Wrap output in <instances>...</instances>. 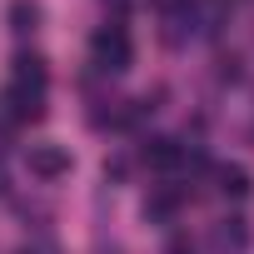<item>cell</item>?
I'll return each instance as SVG.
<instances>
[{
  "label": "cell",
  "mask_w": 254,
  "mask_h": 254,
  "mask_svg": "<svg viewBox=\"0 0 254 254\" xmlns=\"http://www.w3.org/2000/svg\"><path fill=\"white\" fill-rule=\"evenodd\" d=\"M90 60H95V70H105V75L130 70V60H135V45H130V35H125V25H120V20L95 30V40H90Z\"/></svg>",
  "instance_id": "cell-1"
},
{
  "label": "cell",
  "mask_w": 254,
  "mask_h": 254,
  "mask_svg": "<svg viewBox=\"0 0 254 254\" xmlns=\"http://www.w3.org/2000/svg\"><path fill=\"white\" fill-rule=\"evenodd\" d=\"M45 85H50V70L40 55H15L10 60V95H25V100H45Z\"/></svg>",
  "instance_id": "cell-2"
},
{
  "label": "cell",
  "mask_w": 254,
  "mask_h": 254,
  "mask_svg": "<svg viewBox=\"0 0 254 254\" xmlns=\"http://www.w3.org/2000/svg\"><path fill=\"white\" fill-rule=\"evenodd\" d=\"M70 165H75V160H70L65 145H30V150H25V170H30L35 180H45V185L60 180V175H70Z\"/></svg>",
  "instance_id": "cell-3"
},
{
  "label": "cell",
  "mask_w": 254,
  "mask_h": 254,
  "mask_svg": "<svg viewBox=\"0 0 254 254\" xmlns=\"http://www.w3.org/2000/svg\"><path fill=\"white\" fill-rule=\"evenodd\" d=\"M140 160H145L150 170H175V165H185V145L170 140V135H155V140H145Z\"/></svg>",
  "instance_id": "cell-4"
},
{
  "label": "cell",
  "mask_w": 254,
  "mask_h": 254,
  "mask_svg": "<svg viewBox=\"0 0 254 254\" xmlns=\"http://www.w3.org/2000/svg\"><path fill=\"white\" fill-rule=\"evenodd\" d=\"M209 244H214L219 254H239V249L249 244V229H244V219H219V224H214V234H209Z\"/></svg>",
  "instance_id": "cell-5"
},
{
  "label": "cell",
  "mask_w": 254,
  "mask_h": 254,
  "mask_svg": "<svg viewBox=\"0 0 254 254\" xmlns=\"http://www.w3.org/2000/svg\"><path fill=\"white\" fill-rule=\"evenodd\" d=\"M5 20H10L15 35H35V30H40V5H35V0H10Z\"/></svg>",
  "instance_id": "cell-6"
},
{
  "label": "cell",
  "mask_w": 254,
  "mask_h": 254,
  "mask_svg": "<svg viewBox=\"0 0 254 254\" xmlns=\"http://www.w3.org/2000/svg\"><path fill=\"white\" fill-rule=\"evenodd\" d=\"M0 105H5V120H15V125H35L45 115V100H25V95H10V90Z\"/></svg>",
  "instance_id": "cell-7"
},
{
  "label": "cell",
  "mask_w": 254,
  "mask_h": 254,
  "mask_svg": "<svg viewBox=\"0 0 254 254\" xmlns=\"http://www.w3.org/2000/svg\"><path fill=\"white\" fill-rule=\"evenodd\" d=\"M180 214V190H155L150 199H145V219H155V224H170Z\"/></svg>",
  "instance_id": "cell-8"
},
{
  "label": "cell",
  "mask_w": 254,
  "mask_h": 254,
  "mask_svg": "<svg viewBox=\"0 0 254 254\" xmlns=\"http://www.w3.org/2000/svg\"><path fill=\"white\" fill-rule=\"evenodd\" d=\"M219 194L224 199H244L249 194V170L244 165H224L219 170Z\"/></svg>",
  "instance_id": "cell-9"
},
{
  "label": "cell",
  "mask_w": 254,
  "mask_h": 254,
  "mask_svg": "<svg viewBox=\"0 0 254 254\" xmlns=\"http://www.w3.org/2000/svg\"><path fill=\"white\" fill-rule=\"evenodd\" d=\"M160 10H194V0H155Z\"/></svg>",
  "instance_id": "cell-10"
},
{
  "label": "cell",
  "mask_w": 254,
  "mask_h": 254,
  "mask_svg": "<svg viewBox=\"0 0 254 254\" xmlns=\"http://www.w3.org/2000/svg\"><path fill=\"white\" fill-rule=\"evenodd\" d=\"M20 254H60V249H55V244H25Z\"/></svg>",
  "instance_id": "cell-11"
},
{
  "label": "cell",
  "mask_w": 254,
  "mask_h": 254,
  "mask_svg": "<svg viewBox=\"0 0 254 254\" xmlns=\"http://www.w3.org/2000/svg\"><path fill=\"white\" fill-rule=\"evenodd\" d=\"M165 254H194V249H190V244H185V239H175V244H170V249H165Z\"/></svg>",
  "instance_id": "cell-12"
},
{
  "label": "cell",
  "mask_w": 254,
  "mask_h": 254,
  "mask_svg": "<svg viewBox=\"0 0 254 254\" xmlns=\"http://www.w3.org/2000/svg\"><path fill=\"white\" fill-rule=\"evenodd\" d=\"M105 10H115V15H125V0H105Z\"/></svg>",
  "instance_id": "cell-13"
},
{
  "label": "cell",
  "mask_w": 254,
  "mask_h": 254,
  "mask_svg": "<svg viewBox=\"0 0 254 254\" xmlns=\"http://www.w3.org/2000/svg\"><path fill=\"white\" fill-rule=\"evenodd\" d=\"M0 185H5V180H0Z\"/></svg>",
  "instance_id": "cell-14"
}]
</instances>
